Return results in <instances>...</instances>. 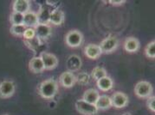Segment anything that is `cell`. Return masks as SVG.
<instances>
[{
    "label": "cell",
    "mask_w": 155,
    "mask_h": 115,
    "mask_svg": "<svg viewBox=\"0 0 155 115\" xmlns=\"http://www.w3.org/2000/svg\"><path fill=\"white\" fill-rule=\"evenodd\" d=\"M111 101L112 107H114L115 108H123L127 106L129 102V98L127 95H126L123 92L117 91L112 95Z\"/></svg>",
    "instance_id": "obj_6"
},
{
    "label": "cell",
    "mask_w": 155,
    "mask_h": 115,
    "mask_svg": "<svg viewBox=\"0 0 155 115\" xmlns=\"http://www.w3.org/2000/svg\"><path fill=\"white\" fill-rule=\"evenodd\" d=\"M10 21L12 25H21L24 24V14L13 11L11 14Z\"/></svg>",
    "instance_id": "obj_25"
},
{
    "label": "cell",
    "mask_w": 155,
    "mask_h": 115,
    "mask_svg": "<svg viewBox=\"0 0 155 115\" xmlns=\"http://www.w3.org/2000/svg\"><path fill=\"white\" fill-rule=\"evenodd\" d=\"M95 107L98 110H107L112 107L111 97L107 95H100L97 101L95 103Z\"/></svg>",
    "instance_id": "obj_18"
},
{
    "label": "cell",
    "mask_w": 155,
    "mask_h": 115,
    "mask_svg": "<svg viewBox=\"0 0 155 115\" xmlns=\"http://www.w3.org/2000/svg\"><path fill=\"white\" fill-rule=\"evenodd\" d=\"M31 4L30 1L27 0H16L12 5V10L14 12H18L21 14L27 13L30 11Z\"/></svg>",
    "instance_id": "obj_14"
},
{
    "label": "cell",
    "mask_w": 155,
    "mask_h": 115,
    "mask_svg": "<svg viewBox=\"0 0 155 115\" xmlns=\"http://www.w3.org/2000/svg\"><path fill=\"white\" fill-rule=\"evenodd\" d=\"M119 41L118 39L114 35H109L105 38L100 43L99 47L101 52L104 53H109L114 52L115 49L118 47Z\"/></svg>",
    "instance_id": "obj_5"
},
{
    "label": "cell",
    "mask_w": 155,
    "mask_h": 115,
    "mask_svg": "<svg viewBox=\"0 0 155 115\" xmlns=\"http://www.w3.org/2000/svg\"><path fill=\"white\" fill-rule=\"evenodd\" d=\"M58 91V84L55 79L44 80L38 86V94L44 99H52L56 96Z\"/></svg>",
    "instance_id": "obj_1"
},
{
    "label": "cell",
    "mask_w": 155,
    "mask_h": 115,
    "mask_svg": "<svg viewBox=\"0 0 155 115\" xmlns=\"http://www.w3.org/2000/svg\"><path fill=\"white\" fill-rule=\"evenodd\" d=\"M36 36H37V35H36L35 29H32V28H27V29L25 30V34H24V35H23V37L25 38V41H27V40H31V39L35 38Z\"/></svg>",
    "instance_id": "obj_28"
},
{
    "label": "cell",
    "mask_w": 155,
    "mask_h": 115,
    "mask_svg": "<svg viewBox=\"0 0 155 115\" xmlns=\"http://www.w3.org/2000/svg\"><path fill=\"white\" fill-rule=\"evenodd\" d=\"M26 29H27V28L24 24L12 25V27L10 29V32L12 35H15V36H23Z\"/></svg>",
    "instance_id": "obj_24"
},
{
    "label": "cell",
    "mask_w": 155,
    "mask_h": 115,
    "mask_svg": "<svg viewBox=\"0 0 155 115\" xmlns=\"http://www.w3.org/2000/svg\"><path fill=\"white\" fill-rule=\"evenodd\" d=\"M145 54L150 59L155 58V43L154 41L149 42L145 48Z\"/></svg>",
    "instance_id": "obj_26"
},
{
    "label": "cell",
    "mask_w": 155,
    "mask_h": 115,
    "mask_svg": "<svg viewBox=\"0 0 155 115\" xmlns=\"http://www.w3.org/2000/svg\"><path fill=\"white\" fill-rule=\"evenodd\" d=\"M90 75L87 72H80L75 76V82L80 85H87L90 82Z\"/></svg>",
    "instance_id": "obj_23"
},
{
    "label": "cell",
    "mask_w": 155,
    "mask_h": 115,
    "mask_svg": "<svg viewBox=\"0 0 155 115\" xmlns=\"http://www.w3.org/2000/svg\"><path fill=\"white\" fill-rule=\"evenodd\" d=\"M25 45H26L29 48L31 49V50H32V51H34V50H36V49L39 47L41 41L36 36L35 38L31 39V40H27V41H25Z\"/></svg>",
    "instance_id": "obj_27"
},
{
    "label": "cell",
    "mask_w": 155,
    "mask_h": 115,
    "mask_svg": "<svg viewBox=\"0 0 155 115\" xmlns=\"http://www.w3.org/2000/svg\"><path fill=\"white\" fill-rule=\"evenodd\" d=\"M75 109L76 111L82 115H95L98 112L95 105L90 104L82 99L76 101L75 102Z\"/></svg>",
    "instance_id": "obj_4"
},
{
    "label": "cell",
    "mask_w": 155,
    "mask_h": 115,
    "mask_svg": "<svg viewBox=\"0 0 155 115\" xmlns=\"http://www.w3.org/2000/svg\"><path fill=\"white\" fill-rule=\"evenodd\" d=\"M4 115H9V114H4Z\"/></svg>",
    "instance_id": "obj_32"
},
{
    "label": "cell",
    "mask_w": 155,
    "mask_h": 115,
    "mask_svg": "<svg viewBox=\"0 0 155 115\" xmlns=\"http://www.w3.org/2000/svg\"><path fill=\"white\" fill-rule=\"evenodd\" d=\"M38 24L37 13L28 11L24 15V25L26 28H32L34 29Z\"/></svg>",
    "instance_id": "obj_17"
},
{
    "label": "cell",
    "mask_w": 155,
    "mask_h": 115,
    "mask_svg": "<svg viewBox=\"0 0 155 115\" xmlns=\"http://www.w3.org/2000/svg\"><path fill=\"white\" fill-rule=\"evenodd\" d=\"M82 62H81V58L78 55L73 54L69 56L68 59L66 61V66L68 68V71H77L81 68Z\"/></svg>",
    "instance_id": "obj_11"
},
{
    "label": "cell",
    "mask_w": 155,
    "mask_h": 115,
    "mask_svg": "<svg viewBox=\"0 0 155 115\" xmlns=\"http://www.w3.org/2000/svg\"><path fill=\"white\" fill-rule=\"evenodd\" d=\"M29 69L31 72L36 73V74L43 72L45 70V68H44V65L41 58L33 57L29 62Z\"/></svg>",
    "instance_id": "obj_13"
},
{
    "label": "cell",
    "mask_w": 155,
    "mask_h": 115,
    "mask_svg": "<svg viewBox=\"0 0 155 115\" xmlns=\"http://www.w3.org/2000/svg\"><path fill=\"white\" fill-rule=\"evenodd\" d=\"M90 77H92L94 80L98 81L99 79L103 78V77H107V71H106L103 67H94L93 69V71H92V72H91Z\"/></svg>",
    "instance_id": "obj_22"
},
{
    "label": "cell",
    "mask_w": 155,
    "mask_h": 115,
    "mask_svg": "<svg viewBox=\"0 0 155 115\" xmlns=\"http://www.w3.org/2000/svg\"><path fill=\"white\" fill-rule=\"evenodd\" d=\"M64 19H65L64 12L61 10L54 9L53 11H50V23H51L52 24L56 25V26L62 25L64 23Z\"/></svg>",
    "instance_id": "obj_15"
},
{
    "label": "cell",
    "mask_w": 155,
    "mask_h": 115,
    "mask_svg": "<svg viewBox=\"0 0 155 115\" xmlns=\"http://www.w3.org/2000/svg\"><path fill=\"white\" fill-rule=\"evenodd\" d=\"M147 107L152 112H155V98L153 95H151L147 98Z\"/></svg>",
    "instance_id": "obj_29"
},
{
    "label": "cell",
    "mask_w": 155,
    "mask_h": 115,
    "mask_svg": "<svg viewBox=\"0 0 155 115\" xmlns=\"http://www.w3.org/2000/svg\"><path fill=\"white\" fill-rule=\"evenodd\" d=\"M124 49L127 53H135L140 49V41L135 37H128L124 42Z\"/></svg>",
    "instance_id": "obj_16"
},
{
    "label": "cell",
    "mask_w": 155,
    "mask_h": 115,
    "mask_svg": "<svg viewBox=\"0 0 155 115\" xmlns=\"http://www.w3.org/2000/svg\"><path fill=\"white\" fill-rule=\"evenodd\" d=\"M65 42L69 47H79L83 42V35L77 29L70 30L65 36Z\"/></svg>",
    "instance_id": "obj_3"
},
{
    "label": "cell",
    "mask_w": 155,
    "mask_h": 115,
    "mask_svg": "<svg viewBox=\"0 0 155 115\" xmlns=\"http://www.w3.org/2000/svg\"><path fill=\"white\" fill-rule=\"evenodd\" d=\"M96 84H97V87H98L99 89L103 91V92H106V91L112 89V88L114 86V82H113L111 77L107 76V77H103V78L99 79L97 81Z\"/></svg>",
    "instance_id": "obj_21"
},
{
    "label": "cell",
    "mask_w": 155,
    "mask_h": 115,
    "mask_svg": "<svg viewBox=\"0 0 155 115\" xmlns=\"http://www.w3.org/2000/svg\"><path fill=\"white\" fill-rule=\"evenodd\" d=\"M84 53L88 59H96L100 58V56L102 54V52L100 48L99 45L96 44H88L84 48Z\"/></svg>",
    "instance_id": "obj_12"
},
{
    "label": "cell",
    "mask_w": 155,
    "mask_h": 115,
    "mask_svg": "<svg viewBox=\"0 0 155 115\" xmlns=\"http://www.w3.org/2000/svg\"><path fill=\"white\" fill-rule=\"evenodd\" d=\"M125 0H110L109 4L114 5H120L122 4H124Z\"/></svg>",
    "instance_id": "obj_30"
},
{
    "label": "cell",
    "mask_w": 155,
    "mask_h": 115,
    "mask_svg": "<svg viewBox=\"0 0 155 115\" xmlns=\"http://www.w3.org/2000/svg\"><path fill=\"white\" fill-rule=\"evenodd\" d=\"M37 19H38V23L40 24H48L50 23V11L49 7L42 6L40 8L38 13H37Z\"/></svg>",
    "instance_id": "obj_19"
},
{
    "label": "cell",
    "mask_w": 155,
    "mask_h": 115,
    "mask_svg": "<svg viewBox=\"0 0 155 115\" xmlns=\"http://www.w3.org/2000/svg\"><path fill=\"white\" fill-rule=\"evenodd\" d=\"M16 86L12 81L5 80L0 83V98L6 99L12 97L15 94Z\"/></svg>",
    "instance_id": "obj_8"
},
{
    "label": "cell",
    "mask_w": 155,
    "mask_h": 115,
    "mask_svg": "<svg viewBox=\"0 0 155 115\" xmlns=\"http://www.w3.org/2000/svg\"><path fill=\"white\" fill-rule=\"evenodd\" d=\"M60 83L62 87L66 88V89H69L72 88L74 84H75V76L74 73L71 71H64L61 74L60 76Z\"/></svg>",
    "instance_id": "obj_10"
},
{
    "label": "cell",
    "mask_w": 155,
    "mask_h": 115,
    "mask_svg": "<svg viewBox=\"0 0 155 115\" xmlns=\"http://www.w3.org/2000/svg\"><path fill=\"white\" fill-rule=\"evenodd\" d=\"M43 60L45 70L51 71L58 65V59L56 55L47 52H43L39 56Z\"/></svg>",
    "instance_id": "obj_7"
},
{
    "label": "cell",
    "mask_w": 155,
    "mask_h": 115,
    "mask_svg": "<svg viewBox=\"0 0 155 115\" xmlns=\"http://www.w3.org/2000/svg\"><path fill=\"white\" fill-rule=\"evenodd\" d=\"M99 96V92L96 90V89H87V90L83 93L82 100L85 101H87V102L90 103V104L95 105V103L97 101Z\"/></svg>",
    "instance_id": "obj_20"
},
{
    "label": "cell",
    "mask_w": 155,
    "mask_h": 115,
    "mask_svg": "<svg viewBox=\"0 0 155 115\" xmlns=\"http://www.w3.org/2000/svg\"><path fill=\"white\" fill-rule=\"evenodd\" d=\"M122 115H130V114H128V113H126V114H122Z\"/></svg>",
    "instance_id": "obj_31"
},
{
    "label": "cell",
    "mask_w": 155,
    "mask_h": 115,
    "mask_svg": "<svg viewBox=\"0 0 155 115\" xmlns=\"http://www.w3.org/2000/svg\"><path fill=\"white\" fill-rule=\"evenodd\" d=\"M35 32H36V35L37 37L40 40V41H43V40H46L51 35V27L49 24H38L34 28Z\"/></svg>",
    "instance_id": "obj_9"
},
{
    "label": "cell",
    "mask_w": 155,
    "mask_h": 115,
    "mask_svg": "<svg viewBox=\"0 0 155 115\" xmlns=\"http://www.w3.org/2000/svg\"><path fill=\"white\" fill-rule=\"evenodd\" d=\"M153 92V86L147 81H140L134 86V94L139 98H148L152 95Z\"/></svg>",
    "instance_id": "obj_2"
}]
</instances>
